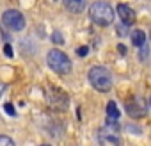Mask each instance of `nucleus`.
Wrapping results in <instances>:
<instances>
[{
    "label": "nucleus",
    "mask_w": 151,
    "mask_h": 146,
    "mask_svg": "<svg viewBox=\"0 0 151 146\" xmlns=\"http://www.w3.org/2000/svg\"><path fill=\"white\" fill-rule=\"evenodd\" d=\"M89 16L91 20L100 25V27H109L112 22H114V9L110 7V4L103 2V0H98L94 2L89 9Z\"/></svg>",
    "instance_id": "obj_1"
},
{
    "label": "nucleus",
    "mask_w": 151,
    "mask_h": 146,
    "mask_svg": "<svg viewBox=\"0 0 151 146\" xmlns=\"http://www.w3.org/2000/svg\"><path fill=\"white\" fill-rule=\"evenodd\" d=\"M89 82L100 93H107L112 89V75L103 66H94L89 69Z\"/></svg>",
    "instance_id": "obj_2"
},
{
    "label": "nucleus",
    "mask_w": 151,
    "mask_h": 146,
    "mask_svg": "<svg viewBox=\"0 0 151 146\" xmlns=\"http://www.w3.org/2000/svg\"><path fill=\"white\" fill-rule=\"evenodd\" d=\"M46 62H48L50 69H53L57 75H68V73L71 71V61H69V57L64 52H60L59 48H53V50L48 52Z\"/></svg>",
    "instance_id": "obj_3"
},
{
    "label": "nucleus",
    "mask_w": 151,
    "mask_h": 146,
    "mask_svg": "<svg viewBox=\"0 0 151 146\" xmlns=\"http://www.w3.org/2000/svg\"><path fill=\"white\" fill-rule=\"evenodd\" d=\"M2 23L9 29V30H14V32H20L25 29V16L16 11V9H7L4 14H2Z\"/></svg>",
    "instance_id": "obj_4"
},
{
    "label": "nucleus",
    "mask_w": 151,
    "mask_h": 146,
    "mask_svg": "<svg viewBox=\"0 0 151 146\" xmlns=\"http://www.w3.org/2000/svg\"><path fill=\"white\" fill-rule=\"evenodd\" d=\"M117 14L121 18V23H124V25L135 23V11L128 4H117Z\"/></svg>",
    "instance_id": "obj_5"
},
{
    "label": "nucleus",
    "mask_w": 151,
    "mask_h": 146,
    "mask_svg": "<svg viewBox=\"0 0 151 146\" xmlns=\"http://www.w3.org/2000/svg\"><path fill=\"white\" fill-rule=\"evenodd\" d=\"M126 111H128V114L132 118H140V116L146 114V107H144V103H140V98H135V100L128 102L126 103Z\"/></svg>",
    "instance_id": "obj_6"
},
{
    "label": "nucleus",
    "mask_w": 151,
    "mask_h": 146,
    "mask_svg": "<svg viewBox=\"0 0 151 146\" xmlns=\"http://www.w3.org/2000/svg\"><path fill=\"white\" fill-rule=\"evenodd\" d=\"M62 4L69 13H75V14L86 9V0H62Z\"/></svg>",
    "instance_id": "obj_7"
},
{
    "label": "nucleus",
    "mask_w": 151,
    "mask_h": 146,
    "mask_svg": "<svg viewBox=\"0 0 151 146\" xmlns=\"http://www.w3.org/2000/svg\"><path fill=\"white\" fill-rule=\"evenodd\" d=\"M117 119H119V109L116 102H109L107 103V125H116Z\"/></svg>",
    "instance_id": "obj_8"
},
{
    "label": "nucleus",
    "mask_w": 151,
    "mask_h": 146,
    "mask_svg": "<svg viewBox=\"0 0 151 146\" xmlns=\"http://www.w3.org/2000/svg\"><path fill=\"white\" fill-rule=\"evenodd\" d=\"M132 43H133V46H137V48L144 46V43H146V34H144V30H140V29L132 30Z\"/></svg>",
    "instance_id": "obj_9"
},
{
    "label": "nucleus",
    "mask_w": 151,
    "mask_h": 146,
    "mask_svg": "<svg viewBox=\"0 0 151 146\" xmlns=\"http://www.w3.org/2000/svg\"><path fill=\"white\" fill-rule=\"evenodd\" d=\"M100 142H101V144H119V142H121V139H119V137H116V135L107 134L105 130H101V132H100Z\"/></svg>",
    "instance_id": "obj_10"
},
{
    "label": "nucleus",
    "mask_w": 151,
    "mask_h": 146,
    "mask_svg": "<svg viewBox=\"0 0 151 146\" xmlns=\"http://www.w3.org/2000/svg\"><path fill=\"white\" fill-rule=\"evenodd\" d=\"M0 144H4V146H14V141L7 135H0Z\"/></svg>",
    "instance_id": "obj_11"
},
{
    "label": "nucleus",
    "mask_w": 151,
    "mask_h": 146,
    "mask_svg": "<svg viewBox=\"0 0 151 146\" xmlns=\"http://www.w3.org/2000/svg\"><path fill=\"white\" fill-rule=\"evenodd\" d=\"M52 39H53V43H57V45H60V43H64V39H62V36H60V32H53V36H52Z\"/></svg>",
    "instance_id": "obj_12"
},
{
    "label": "nucleus",
    "mask_w": 151,
    "mask_h": 146,
    "mask_svg": "<svg viewBox=\"0 0 151 146\" xmlns=\"http://www.w3.org/2000/svg\"><path fill=\"white\" fill-rule=\"evenodd\" d=\"M4 111H6L9 116H14V114H16V111H14V107H13L11 103H6V105H4Z\"/></svg>",
    "instance_id": "obj_13"
},
{
    "label": "nucleus",
    "mask_w": 151,
    "mask_h": 146,
    "mask_svg": "<svg viewBox=\"0 0 151 146\" xmlns=\"http://www.w3.org/2000/svg\"><path fill=\"white\" fill-rule=\"evenodd\" d=\"M126 27H128V25H124V23H123V25H119V27H117V34H119V36H121V38H123V36H126V34H128V32H126Z\"/></svg>",
    "instance_id": "obj_14"
},
{
    "label": "nucleus",
    "mask_w": 151,
    "mask_h": 146,
    "mask_svg": "<svg viewBox=\"0 0 151 146\" xmlns=\"http://www.w3.org/2000/svg\"><path fill=\"white\" fill-rule=\"evenodd\" d=\"M87 52H89V48H87V46H82V48H78V50H77V53H78L80 57H84V55H87Z\"/></svg>",
    "instance_id": "obj_15"
},
{
    "label": "nucleus",
    "mask_w": 151,
    "mask_h": 146,
    "mask_svg": "<svg viewBox=\"0 0 151 146\" xmlns=\"http://www.w3.org/2000/svg\"><path fill=\"white\" fill-rule=\"evenodd\" d=\"M4 52H6V55L13 57V48H11V45H6V46H4Z\"/></svg>",
    "instance_id": "obj_16"
},
{
    "label": "nucleus",
    "mask_w": 151,
    "mask_h": 146,
    "mask_svg": "<svg viewBox=\"0 0 151 146\" xmlns=\"http://www.w3.org/2000/svg\"><path fill=\"white\" fill-rule=\"evenodd\" d=\"M117 50H119V53H126V48H124V45H119V46H117Z\"/></svg>",
    "instance_id": "obj_17"
}]
</instances>
